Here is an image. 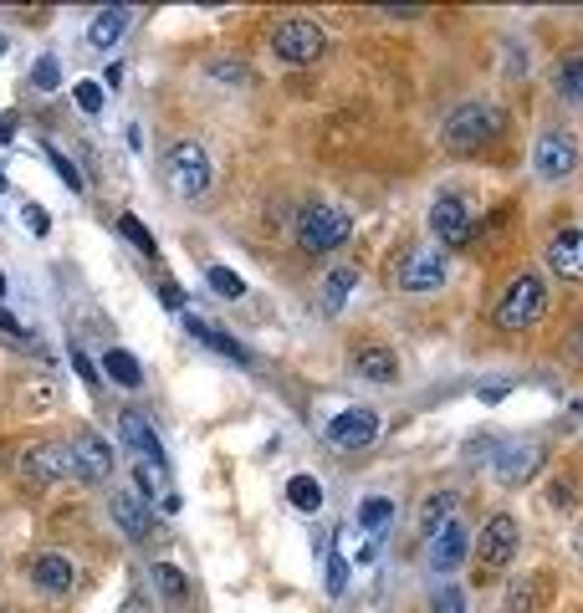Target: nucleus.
Here are the masks:
<instances>
[{"label":"nucleus","mask_w":583,"mask_h":613,"mask_svg":"<svg viewBox=\"0 0 583 613\" xmlns=\"http://www.w3.org/2000/svg\"><path fill=\"white\" fill-rule=\"evenodd\" d=\"M47 164L57 169V180L68 184V189H77V195H83V174L72 169V159H68V154H57V149H51V144H47Z\"/></svg>","instance_id":"nucleus-35"},{"label":"nucleus","mask_w":583,"mask_h":613,"mask_svg":"<svg viewBox=\"0 0 583 613\" xmlns=\"http://www.w3.org/2000/svg\"><path fill=\"white\" fill-rule=\"evenodd\" d=\"M72 368H77V379H83V383H98L102 379V373H98V368H93V364H87V353L83 348H77V343H72Z\"/></svg>","instance_id":"nucleus-42"},{"label":"nucleus","mask_w":583,"mask_h":613,"mask_svg":"<svg viewBox=\"0 0 583 613\" xmlns=\"http://www.w3.org/2000/svg\"><path fill=\"white\" fill-rule=\"evenodd\" d=\"M349 364L368 383H400V358H394V348H384V343H359Z\"/></svg>","instance_id":"nucleus-18"},{"label":"nucleus","mask_w":583,"mask_h":613,"mask_svg":"<svg viewBox=\"0 0 583 613\" xmlns=\"http://www.w3.org/2000/svg\"><path fill=\"white\" fill-rule=\"evenodd\" d=\"M5 47H11V41H5V32H0V57H5Z\"/></svg>","instance_id":"nucleus-47"},{"label":"nucleus","mask_w":583,"mask_h":613,"mask_svg":"<svg viewBox=\"0 0 583 613\" xmlns=\"http://www.w3.org/2000/svg\"><path fill=\"white\" fill-rule=\"evenodd\" d=\"M68 461H72V481L83 486H102L108 476H113V450H108V440H102L98 430H83L68 440Z\"/></svg>","instance_id":"nucleus-10"},{"label":"nucleus","mask_w":583,"mask_h":613,"mask_svg":"<svg viewBox=\"0 0 583 613\" xmlns=\"http://www.w3.org/2000/svg\"><path fill=\"white\" fill-rule=\"evenodd\" d=\"M552 93L568 108H583V57H563V62L552 66Z\"/></svg>","instance_id":"nucleus-23"},{"label":"nucleus","mask_w":583,"mask_h":613,"mask_svg":"<svg viewBox=\"0 0 583 613\" xmlns=\"http://www.w3.org/2000/svg\"><path fill=\"white\" fill-rule=\"evenodd\" d=\"M0 195H5V174H0Z\"/></svg>","instance_id":"nucleus-49"},{"label":"nucleus","mask_w":583,"mask_h":613,"mask_svg":"<svg viewBox=\"0 0 583 613\" xmlns=\"http://www.w3.org/2000/svg\"><path fill=\"white\" fill-rule=\"evenodd\" d=\"M548 277L543 271H517L512 282L501 286V297H497V307H491V322H497L501 332H527V328H537L543 317H548Z\"/></svg>","instance_id":"nucleus-1"},{"label":"nucleus","mask_w":583,"mask_h":613,"mask_svg":"<svg viewBox=\"0 0 583 613\" xmlns=\"http://www.w3.org/2000/svg\"><path fill=\"white\" fill-rule=\"evenodd\" d=\"M149 573H154V588H159L169 603H184V598H190V583H184V573L174 563H154Z\"/></svg>","instance_id":"nucleus-27"},{"label":"nucleus","mask_w":583,"mask_h":613,"mask_svg":"<svg viewBox=\"0 0 583 613\" xmlns=\"http://www.w3.org/2000/svg\"><path fill=\"white\" fill-rule=\"evenodd\" d=\"M517 542H522V531H517L512 512L486 516V527L476 531V542H471V557H476V567H482V578H491V573H501V567L512 563Z\"/></svg>","instance_id":"nucleus-6"},{"label":"nucleus","mask_w":583,"mask_h":613,"mask_svg":"<svg viewBox=\"0 0 583 613\" xmlns=\"http://www.w3.org/2000/svg\"><path fill=\"white\" fill-rule=\"evenodd\" d=\"M430 235L440 246H471V241H476V220H471L466 195L440 189V195L430 199Z\"/></svg>","instance_id":"nucleus-9"},{"label":"nucleus","mask_w":583,"mask_h":613,"mask_svg":"<svg viewBox=\"0 0 583 613\" xmlns=\"http://www.w3.org/2000/svg\"><path fill=\"white\" fill-rule=\"evenodd\" d=\"M353 286H359V271H353V266H338V271H328V277H323V286H317V312L333 317L338 307L349 302Z\"/></svg>","instance_id":"nucleus-22"},{"label":"nucleus","mask_w":583,"mask_h":613,"mask_svg":"<svg viewBox=\"0 0 583 613\" xmlns=\"http://www.w3.org/2000/svg\"><path fill=\"white\" fill-rule=\"evenodd\" d=\"M446 522H456V491H435V496L420 506V531H425V537H435Z\"/></svg>","instance_id":"nucleus-25"},{"label":"nucleus","mask_w":583,"mask_h":613,"mask_svg":"<svg viewBox=\"0 0 583 613\" xmlns=\"http://www.w3.org/2000/svg\"><path fill=\"white\" fill-rule=\"evenodd\" d=\"M159 302H165L169 312H184V292L174 282H159Z\"/></svg>","instance_id":"nucleus-43"},{"label":"nucleus","mask_w":583,"mask_h":613,"mask_svg":"<svg viewBox=\"0 0 583 613\" xmlns=\"http://www.w3.org/2000/svg\"><path fill=\"white\" fill-rule=\"evenodd\" d=\"M537 470H543V445H517L497 461V481L501 486H522V481H533Z\"/></svg>","instance_id":"nucleus-21"},{"label":"nucleus","mask_w":583,"mask_h":613,"mask_svg":"<svg viewBox=\"0 0 583 613\" xmlns=\"http://www.w3.org/2000/svg\"><path fill=\"white\" fill-rule=\"evenodd\" d=\"M184 328H190V338H195V343H205V348L220 353V358H231V364H251L246 343H235L231 332H220L216 322H205V317H184Z\"/></svg>","instance_id":"nucleus-20"},{"label":"nucleus","mask_w":583,"mask_h":613,"mask_svg":"<svg viewBox=\"0 0 583 613\" xmlns=\"http://www.w3.org/2000/svg\"><path fill=\"white\" fill-rule=\"evenodd\" d=\"M32 583L41 588V593L62 598V593L77 588V563H72L68 552H41V557L32 563Z\"/></svg>","instance_id":"nucleus-16"},{"label":"nucleus","mask_w":583,"mask_h":613,"mask_svg":"<svg viewBox=\"0 0 583 613\" xmlns=\"http://www.w3.org/2000/svg\"><path fill=\"white\" fill-rule=\"evenodd\" d=\"M118 440H123V450H138V461H165V440L154 434V425L138 409H123L118 415Z\"/></svg>","instance_id":"nucleus-17"},{"label":"nucleus","mask_w":583,"mask_h":613,"mask_svg":"<svg viewBox=\"0 0 583 613\" xmlns=\"http://www.w3.org/2000/svg\"><path fill=\"white\" fill-rule=\"evenodd\" d=\"M77 108H83V113H102V87L98 83H77Z\"/></svg>","instance_id":"nucleus-39"},{"label":"nucleus","mask_w":583,"mask_h":613,"mask_svg":"<svg viewBox=\"0 0 583 613\" xmlns=\"http://www.w3.org/2000/svg\"><path fill=\"white\" fill-rule=\"evenodd\" d=\"M583 164V149H579V138L568 128H543L537 133V144H533V174L543 184H558L568 180L573 169Z\"/></svg>","instance_id":"nucleus-7"},{"label":"nucleus","mask_w":583,"mask_h":613,"mask_svg":"<svg viewBox=\"0 0 583 613\" xmlns=\"http://www.w3.org/2000/svg\"><path fill=\"white\" fill-rule=\"evenodd\" d=\"M323 583H328V593H333V598L349 588V563H343L338 552H328V573H323Z\"/></svg>","instance_id":"nucleus-37"},{"label":"nucleus","mask_w":583,"mask_h":613,"mask_svg":"<svg viewBox=\"0 0 583 613\" xmlns=\"http://www.w3.org/2000/svg\"><path fill=\"white\" fill-rule=\"evenodd\" d=\"M129 26H134V11L108 5V11H98V16H93V26H87V47H93V51H113Z\"/></svg>","instance_id":"nucleus-19"},{"label":"nucleus","mask_w":583,"mask_h":613,"mask_svg":"<svg viewBox=\"0 0 583 613\" xmlns=\"http://www.w3.org/2000/svg\"><path fill=\"white\" fill-rule=\"evenodd\" d=\"M394 286L400 292H415V297H430L446 286V256L440 246H410L400 256V271H394Z\"/></svg>","instance_id":"nucleus-8"},{"label":"nucleus","mask_w":583,"mask_h":613,"mask_svg":"<svg viewBox=\"0 0 583 613\" xmlns=\"http://www.w3.org/2000/svg\"><path fill=\"white\" fill-rule=\"evenodd\" d=\"M430 609H435V613H466V588H456V583H446V588L435 593Z\"/></svg>","instance_id":"nucleus-36"},{"label":"nucleus","mask_w":583,"mask_h":613,"mask_svg":"<svg viewBox=\"0 0 583 613\" xmlns=\"http://www.w3.org/2000/svg\"><path fill=\"white\" fill-rule=\"evenodd\" d=\"M353 235V216L333 199H313L297 210V250L302 256H328V250H343Z\"/></svg>","instance_id":"nucleus-3"},{"label":"nucleus","mask_w":583,"mask_h":613,"mask_svg":"<svg viewBox=\"0 0 583 613\" xmlns=\"http://www.w3.org/2000/svg\"><path fill=\"white\" fill-rule=\"evenodd\" d=\"M548 271L558 277V282H583V231L573 225V231H558L548 241Z\"/></svg>","instance_id":"nucleus-15"},{"label":"nucleus","mask_w":583,"mask_h":613,"mask_svg":"<svg viewBox=\"0 0 583 613\" xmlns=\"http://www.w3.org/2000/svg\"><path fill=\"white\" fill-rule=\"evenodd\" d=\"M108 516H113L118 531H129V542H149L154 537V512L134 496V491H113V496H108Z\"/></svg>","instance_id":"nucleus-14"},{"label":"nucleus","mask_w":583,"mask_h":613,"mask_svg":"<svg viewBox=\"0 0 583 613\" xmlns=\"http://www.w3.org/2000/svg\"><path fill=\"white\" fill-rule=\"evenodd\" d=\"M563 358H568V364H573V368H583V322H579V328H573V332H568V338H563Z\"/></svg>","instance_id":"nucleus-41"},{"label":"nucleus","mask_w":583,"mask_h":613,"mask_svg":"<svg viewBox=\"0 0 583 613\" xmlns=\"http://www.w3.org/2000/svg\"><path fill=\"white\" fill-rule=\"evenodd\" d=\"M21 481L32 486H51V481H72V461L68 445H26L21 450Z\"/></svg>","instance_id":"nucleus-12"},{"label":"nucleus","mask_w":583,"mask_h":613,"mask_svg":"<svg viewBox=\"0 0 583 613\" xmlns=\"http://www.w3.org/2000/svg\"><path fill=\"white\" fill-rule=\"evenodd\" d=\"M507 394H512L507 383H486V389H476V399H482V404H501Z\"/></svg>","instance_id":"nucleus-44"},{"label":"nucleus","mask_w":583,"mask_h":613,"mask_svg":"<svg viewBox=\"0 0 583 613\" xmlns=\"http://www.w3.org/2000/svg\"><path fill=\"white\" fill-rule=\"evenodd\" d=\"M0 338H11V343H21V348H32V332L21 328L16 317L5 312V307H0Z\"/></svg>","instance_id":"nucleus-38"},{"label":"nucleus","mask_w":583,"mask_h":613,"mask_svg":"<svg viewBox=\"0 0 583 613\" xmlns=\"http://www.w3.org/2000/svg\"><path fill=\"white\" fill-rule=\"evenodd\" d=\"M118 231L129 235V241H134V246L144 250V256H159V241H154V235H149V225H144V220H138V216H123V220H118Z\"/></svg>","instance_id":"nucleus-33"},{"label":"nucleus","mask_w":583,"mask_h":613,"mask_svg":"<svg viewBox=\"0 0 583 613\" xmlns=\"http://www.w3.org/2000/svg\"><path fill=\"white\" fill-rule=\"evenodd\" d=\"M533 609H537L533 578H512V588H507V613H533Z\"/></svg>","instance_id":"nucleus-34"},{"label":"nucleus","mask_w":583,"mask_h":613,"mask_svg":"<svg viewBox=\"0 0 583 613\" xmlns=\"http://www.w3.org/2000/svg\"><path fill=\"white\" fill-rule=\"evenodd\" d=\"M323 440L333 450H368L379 440V409H343L323 425Z\"/></svg>","instance_id":"nucleus-11"},{"label":"nucleus","mask_w":583,"mask_h":613,"mask_svg":"<svg viewBox=\"0 0 583 613\" xmlns=\"http://www.w3.org/2000/svg\"><path fill=\"white\" fill-rule=\"evenodd\" d=\"M501 128H507V113H501L497 102H461L440 123V144L450 154H482L501 138Z\"/></svg>","instance_id":"nucleus-2"},{"label":"nucleus","mask_w":583,"mask_h":613,"mask_svg":"<svg viewBox=\"0 0 583 613\" xmlns=\"http://www.w3.org/2000/svg\"><path fill=\"white\" fill-rule=\"evenodd\" d=\"M573 409H579V415H583V399H579V404H573Z\"/></svg>","instance_id":"nucleus-50"},{"label":"nucleus","mask_w":583,"mask_h":613,"mask_svg":"<svg viewBox=\"0 0 583 613\" xmlns=\"http://www.w3.org/2000/svg\"><path fill=\"white\" fill-rule=\"evenodd\" d=\"M11 133H16V113H0V144H5Z\"/></svg>","instance_id":"nucleus-45"},{"label":"nucleus","mask_w":583,"mask_h":613,"mask_svg":"<svg viewBox=\"0 0 583 613\" xmlns=\"http://www.w3.org/2000/svg\"><path fill=\"white\" fill-rule=\"evenodd\" d=\"M102 373H108L118 389H144V368H138L134 353H123V348H113L102 358Z\"/></svg>","instance_id":"nucleus-24"},{"label":"nucleus","mask_w":583,"mask_h":613,"mask_svg":"<svg viewBox=\"0 0 583 613\" xmlns=\"http://www.w3.org/2000/svg\"><path fill=\"white\" fill-rule=\"evenodd\" d=\"M134 486H138V501H165L169 481H165V470L154 461H138L134 465Z\"/></svg>","instance_id":"nucleus-26"},{"label":"nucleus","mask_w":583,"mask_h":613,"mask_svg":"<svg viewBox=\"0 0 583 613\" xmlns=\"http://www.w3.org/2000/svg\"><path fill=\"white\" fill-rule=\"evenodd\" d=\"M573 548H579V557H583V527H579V531H573Z\"/></svg>","instance_id":"nucleus-46"},{"label":"nucleus","mask_w":583,"mask_h":613,"mask_svg":"<svg viewBox=\"0 0 583 613\" xmlns=\"http://www.w3.org/2000/svg\"><path fill=\"white\" fill-rule=\"evenodd\" d=\"M205 282H210V292H216V297H226V302L246 297V282L235 277L231 266H210V271H205Z\"/></svg>","instance_id":"nucleus-30"},{"label":"nucleus","mask_w":583,"mask_h":613,"mask_svg":"<svg viewBox=\"0 0 583 613\" xmlns=\"http://www.w3.org/2000/svg\"><path fill=\"white\" fill-rule=\"evenodd\" d=\"M0 297H5V271H0Z\"/></svg>","instance_id":"nucleus-48"},{"label":"nucleus","mask_w":583,"mask_h":613,"mask_svg":"<svg viewBox=\"0 0 583 613\" xmlns=\"http://www.w3.org/2000/svg\"><path fill=\"white\" fill-rule=\"evenodd\" d=\"M205 77H220L226 87H246L251 83V66L246 62H231V57H216V62H205Z\"/></svg>","instance_id":"nucleus-31"},{"label":"nucleus","mask_w":583,"mask_h":613,"mask_svg":"<svg viewBox=\"0 0 583 613\" xmlns=\"http://www.w3.org/2000/svg\"><path fill=\"white\" fill-rule=\"evenodd\" d=\"M287 501H292L297 512H317V506H323V486H317V476H292V481H287Z\"/></svg>","instance_id":"nucleus-29"},{"label":"nucleus","mask_w":583,"mask_h":613,"mask_svg":"<svg viewBox=\"0 0 583 613\" xmlns=\"http://www.w3.org/2000/svg\"><path fill=\"white\" fill-rule=\"evenodd\" d=\"M271 51H277L287 66H313V62H323V51H328V32L307 16H287L271 26Z\"/></svg>","instance_id":"nucleus-5"},{"label":"nucleus","mask_w":583,"mask_h":613,"mask_svg":"<svg viewBox=\"0 0 583 613\" xmlns=\"http://www.w3.org/2000/svg\"><path fill=\"white\" fill-rule=\"evenodd\" d=\"M389 516H394V501H389V496H364V501H359V527L374 531V537L389 527Z\"/></svg>","instance_id":"nucleus-28"},{"label":"nucleus","mask_w":583,"mask_h":613,"mask_svg":"<svg viewBox=\"0 0 583 613\" xmlns=\"http://www.w3.org/2000/svg\"><path fill=\"white\" fill-rule=\"evenodd\" d=\"M165 180H169V189H174L184 205H195V199L210 195V184H216V164H210L205 144H195V138L169 144V154H165Z\"/></svg>","instance_id":"nucleus-4"},{"label":"nucleus","mask_w":583,"mask_h":613,"mask_svg":"<svg viewBox=\"0 0 583 613\" xmlns=\"http://www.w3.org/2000/svg\"><path fill=\"white\" fill-rule=\"evenodd\" d=\"M466 552H471L466 522H446V527L430 537V552H425V563H430V573H456V567L466 563Z\"/></svg>","instance_id":"nucleus-13"},{"label":"nucleus","mask_w":583,"mask_h":613,"mask_svg":"<svg viewBox=\"0 0 583 613\" xmlns=\"http://www.w3.org/2000/svg\"><path fill=\"white\" fill-rule=\"evenodd\" d=\"M32 87L36 93H57L62 87V66H57V57H36V66H32Z\"/></svg>","instance_id":"nucleus-32"},{"label":"nucleus","mask_w":583,"mask_h":613,"mask_svg":"<svg viewBox=\"0 0 583 613\" xmlns=\"http://www.w3.org/2000/svg\"><path fill=\"white\" fill-rule=\"evenodd\" d=\"M21 220H26V231H32V235H47L51 231V216L41 210V205H26V210H21Z\"/></svg>","instance_id":"nucleus-40"}]
</instances>
